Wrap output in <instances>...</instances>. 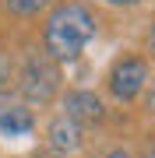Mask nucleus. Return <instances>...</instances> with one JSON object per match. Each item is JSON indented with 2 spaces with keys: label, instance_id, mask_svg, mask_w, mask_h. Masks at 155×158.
Listing matches in <instances>:
<instances>
[{
  "label": "nucleus",
  "instance_id": "f8f14e48",
  "mask_svg": "<svg viewBox=\"0 0 155 158\" xmlns=\"http://www.w3.org/2000/svg\"><path fill=\"white\" fill-rule=\"evenodd\" d=\"M102 158H138L131 151V148H123V144H116V148H109V151H102Z\"/></svg>",
  "mask_w": 155,
  "mask_h": 158
},
{
  "label": "nucleus",
  "instance_id": "f03ea898",
  "mask_svg": "<svg viewBox=\"0 0 155 158\" xmlns=\"http://www.w3.org/2000/svg\"><path fill=\"white\" fill-rule=\"evenodd\" d=\"M14 91L21 106L28 109H50L63 91V67L53 63L39 46L25 49V56L14 63Z\"/></svg>",
  "mask_w": 155,
  "mask_h": 158
},
{
  "label": "nucleus",
  "instance_id": "20e7f679",
  "mask_svg": "<svg viewBox=\"0 0 155 158\" xmlns=\"http://www.w3.org/2000/svg\"><path fill=\"white\" fill-rule=\"evenodd\" d=\"M60 116H67V119H74L78 127H99V123H106V116H109V109H106V98L99 95V91L92 88H67V91H60Z\"/></svg>",
  "mask_w": 155,
  "mask_h": 158
},
{
  "label": "nucleus",
  "instance_id": "0eeeda50",
  "mask_svg": "<svg viewBox=\"0 0 155 158\" xmlns=\"http://www.w3.org/2000/svg\"><path fill=\"white\" fill-rule=\"evenodd\" d=\"M53 4L57 0H4V11L11 18H18V21H32V18L46 14Z\"/></svg>",
  "mask_w": 155,
  "mask_h": 158
},
{
  "label": "nucleus",
  "instance_id": "9b49d317",
  "mask_svg": "<svg viewBox=\"0 0 155 158\" xmlns=\"http://www.w3.org/2000/svg\"><path fill=\"white\" fill-rule=\"evenodd\" d=\"M106 7H113V11H134V7H141L144 0H102Z\"/></svg>",
  "mask_w": 155,
  "mask_h": 158
},
{
  "label": "nucleus",
  "instance_id": "ddd939ff",
  "mask_svg": "<svg viewBox=\"0 0 155 158\" xmlns=\"http://www.w3.org/2000/svg\"><path fill=\"white\" fill-rule=\"evenodd\" d=\"M141 158H155V137L148 141V148H144V155H141Z\"/></svg>",
  "mask_w": 155,
  "mask_h": 158
},
{
  "label": "nucleus",
  "instance_id": "39448f33",
  "mask_svg": "<svg viewBox=\"0 0 155 158\" xmlns=\"http://www.w3.org/2000/svg\"><path fill=\"white\" fill-rule=\"evenodd\" d=\"M46 151L50 155H57V158H71V155H78L81 148H85V134L88 130L85 127H78L74 119H67V116H50V123H46Z\"/></svg>",
  "mask_w": 155,
  "mask_h": 158
},
{
  "label": "nucleus",
  "instance_id": "1a4fd4ad",
  "mask_svg": "<svg viewBox=\"0 0 155 158\" xmlns=\"http://www.w3.org/2000/svg\"><path fill=\"white\" fill-rule=\"evenodd\" d=\"M141 113L148 116V119H155V77L144 85V95H141Z\"/></svg>",
  "mask_w": 155,
  "mask_h": 158
},
{
  "label": "nucleus",
  "instance_id": "6e6552de",
  "mask_svg": "<svg viewBox=\"0 0 155 158\" xmlns=\"http://www.w3.org/2000/svg\"><path fill=\"white\" fill-rule=\"evenodd\" d=\"M14 63H18L14 53L0 42V98H4L7 91H11V85H14Z\"/></svg>",
  "mask_w": 155,
  "mask_h": 158
},
{
  "label": "nucleus",
  "instance_id": "f257e3e1",
  "mask_svg": "<svg viewBox=\"0 0 155 158\" xmlns=\"http://www.w3.org/2000/svg\"><path fill=\"white\" fill-rule=\"evenodd\" d=\"M95 35H99V18L88 4H81V0H57L46 11V18H42L39 49L53 63L63 67V63H74Z\"/></svg>",
  "mask_w": 155,
  "mask_h": 158
},
{
  "label": "nucleus",
  "instance_id": "423d86ee",
  "mask_svg": "<svg viewBox=\"0 0 155 158\" xmlns=\"http://www.w3.org/2000/svg\"><path fill=\"white\" fill-rule=\"evenodd\" d=\"M35 130V113L28 106H4L0 109V137H28Z\"/></svg>",
  "mask_w": 155,
  "mask_h": 158
},
{
  "label": "nucleus",
  "instance_id": "9d476101",
  "mask_svg": "<svg viewBox=\"0 0 155 158\" xmlns=\"http://www.w3.org/2000/svg\"><path fill=\"white\" fill-rule=\"evenodd\" d=\"M141 56L148 63H155V18L148 21V28H144V49H141Z\"/></svg>",
  "mask_w": 155,
  "mask_h": 158
},
{
  "label": "nucleus",
  "instance_id": "7ed1b4c3",
  "mask_svg": "<svg viewBox=\"0 0 155 158\" xmlns=\"http://www.w3.org/2000/svg\"><path fill=\"white\" fill-rule=\"evenodd\" d=\"M152 81V63L141 53H116L102 74V88L116 106H134L144 95V85Z\"/></svg>",
  "mask_w": 155,
  "mask_h": 158
}]
</instances>
